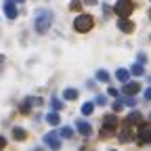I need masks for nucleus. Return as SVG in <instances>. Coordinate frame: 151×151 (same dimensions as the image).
<instances>
[{"mask_svg": "<svg viewBox=\"0 0 151 151\" xmlns=\"http://www.w3.org/2000/svg\"><path fill=\"white\" fill-rule=\"evenodd\" d=\"M61 107H63V103H61L59 99H52V109H55V111H59Z\"/></svg>", "mask_w": 151, "mask_h": 151, "instance_id": "4be33fe9", "label": "nucleus"}, {"mask_svg": "<svg viewBox=\"0 0 151 151\" xmlns=\"http://www.w3.org/2000/svg\"><path fill=\"white\" fill-rule=\"evenodd\" d=\"M116 78H118L120 82H126V80L130 78V73H128L126 69H118V71H116Z\"/></svg>", "mask_w": 151, "mask_h": 151, "instance_id": "f3484780", "label": "nucleus"}, {"mask_svg": "<svg viewBox=\"0 0 151 151\" xmlns=\"http://www.w3.org/2000/svg\"><path fill=\"white\" fill-rule=\"evenodd\" d=\"M124 103H126V105H128V107H134V105H137V103H139V101H137V99H134V97H132V94H128V97H126V99H124Z\"/></svg>", "mask_w": 151, "mask_h": 151, "instance_id": "412c9836", "label": "nucleus"}, {"mask_svg": "<svg viewBox=\"0 0 151 151\" xmlns=\"http://www.w3.org/2000/svg\"><path fill=\"white\" fill-rule=\"evenodd\" d=\"M92 109H94V105H92V103H84V105H82V113H84V116H90Z\"/></svg>", "mask_w": 151, "mask_h": 151, "instance_id": "6ab92c4d", "label": "nucleus"}, {"mask_svg": "<svg viewBox=\"0 0 151 151\" xmlns=\"http://www.w3.org/2000/svg\"><path fill=\"white\" fill-rule=\"evenodd\" d=\"M25 137H27V134H25L23 128H15V130H13V139H15V141H25Z\"/></svg>", "mask_w": 151, "mask_h": 151, "instance_id": "dca6fc26", "label": "nucleus"}, {"mask_svg": "<svg viewBox=\"0 0 151 151\" xmlns=\"http://www.w3.org/2000/svg\"><path fill=\"white\" fill-rule=\"evenodd\" d=\"M92 25H94V21H92V17H90V15H80V17H76V21H73V29H76V32H80V34L90 32Z\"/></svg>", "mask_w": 151, "mask_h": 151, "instance_id": "f03ea898", "label": "nucleus"}, {"mask_svg": "<svg viewBox=\"0 0 151 151\" xmlns=\"http://www.w3.org/2000/svg\"><path fill=\"white\" fill-rule=\"evenodd\" d=\"M52 25V13L48 9H42L38 11V17H36V32L38 34H46Z\"/></svg>", "mask_w": 151, "mask_h": 151, "instance_id": "f257e3e1", "label": "nucleus"}, {"mask_svg": "<svg viewBox=\"0 0 151 151\" xmlns=\"http://www.w3.org/2000/svg\"><path fill=\"white\" fill-rule=\"evenodd\" d=\"M151 141V126H149V122H141L139 124V143L141 145H147Z\"/></svg>", "mask_w": 151, "mask_h": 151, "instance_id": "20e7f679", "label": "nucleus"}, {"mask_svg": "<svg viewBox=\"0 0 151 151\" xmlns=\"http://www.w3.org/2000/svg\"><path fill=\"white\" fill-rule=\"evenodd\" d=\"M57 134H59L61 139H71V137H73V130H71L69 126H63L59 132H57Z\"/></svg>", "mask_w": 151, "mask_h": 151, "instance_id": "2eb2a0df", "label": "nucleus"}, {"mask_svg": "<svg viewBox=\"0 0 151 151\" xmlns=\"http://www.w3.org/2000/svg\"><path fill=\"white\" fill-rule=\"evenodd\" d=\"M86 2H88V4H97V0H86Z\"/></svg>", "mask_w": 151, "mask_h": 151, "instance_id": "c85d7f7f", "label": "nucleus"}, {"mask_svg": "<svg viewBox=\"0 0 151 151\" xmlns=\"http://www.w3.org/2000/svg\"><path fill=\"white\" fill-rule=\"evenodd\" d=\"M130 139H132V137H130V126L126 124V126L120 130V141H122V143H128Z\"/></svg>", "mask_w": 151, "mask_h": 151, "instance_id": "4468645a", "label": "nucleus"}, {"mask_svg": "<svg viewBox=\"0 0 151 151\" xmlns=\"http://www.w3.org/2000/svg\"><path fill=\"white\" fill-rule=\"evenodd\" d=\"M15 2H23V0H15Z\"/></svg>", "mask_w": 151, "mask_h": 151, "instance_id": "7c9ffc66", "label": "nucleus"}, {"mask_svg": "<svg viewBox=\"0 0 151 151\" xmlns=\"http://www.w3.org/2000/svg\"><path fill=\"white\" fill-rule=\"evenodd\" d=\"M118 126V118L116 116H105V126H103V130H101V134L103 137H111V132H113V128Z\"/></svg>", "mask_w": 151, "mask_h": 151, "instance_id": "39448f33", "label": "nucleus"}, {"mask_svg": "<svg viewBox=\"0 0 151 151\" xmlns=\"http://www.w3.org/2000/svg\"><path fill=\"white\" fill-rule=\"evenodd\" d=\"M97 80L107 82V80H109V73H107V71H103V69H99V71H97Z\"/></svg>", "mask_w": 151, "mask_h": 151, "instance_id": "aec40b11", "label": "nucleus"}, {"mask_svg": "<svg viewBox=\"0 0 151 151\" xmlns=\"http://www.w3.org/2000/svg\"><path fill=\"white\" fill-rule=\"evenodd\" d=\"M76 130L80 132V134H84V137H88L90 132H92V128H90V124L88 122H84V120H80L78 124H76Z\"/></svg>", "mask_w": 151, "mask_h": 151, "instance_id": "9d476101", "label": "nucleus"}, {"mask_svg": "<svg viewBox=\"0 0 151 151\" xmlns=\"http://www.w3.org/2000/svg\"><path fill=\"white\" fill-rule=\"evenodd\" d=\"M4 15H6L9 19H17V6H15L13 0H9V2L4 4Z\"/></svg>", "mask_w": 151, "mask_h": 151, "instance_id": "1a4fd4ad", "label": "nucleus"}, {"mask_svg": "<svg viewBox=\"0 0 151 151\" xmlns=\"http://www.w3.org/2000/svg\"><path fill=\"white\" fill-rule=\"evenodd\" d=\"M94 103H97V105H105V103H107V99L103 97V94H99V97L94 99Z\"/></svg>", "mask_w": 151, "mask_h": 151, "instance_id": "b1692460", "label": "nucleus"}, {"mask_svg": "<svg viewBox=\"0 0 151 151\" xmlns=\"http://www.w3.org/2000/svg\"><path fill=\"white\" fill-rule=\"evenodd\" d=\"M141 122H143V116H141L139 111H132L130 116L126 118V124H128V126H132V124H141Z\"/></svg>", "mask_w": 151, "mask_h": 151, "instance_id": "9b49d317", "label": "nucleus"}, {"mask_svg": "<svg viewBox=\"0 0 151 151\" xmlns=\"http://www.w3.org/2000/svg\"><path fill=\"white\" fill-rule=\"evenodd\" d=\"M2 61H4V57H2V55H0V63H2Z\"/></svg>", "mask_w": 151, "mask_h": 151, "instance_id": "c756f323", "label": "nucleus"}, {"mask_svg": "<svg viewBox=\"0 0 151 151\" xmlns=\"http://www.w3.org/2000/svg\"><path fill=\"white\" fill-rule=\"evenodd\" d=\"M82 9V2H80V0H73V2H71V11H80Z\"/></svg>", "mask_w": 151, "mask_h": 151, "instance_id": "5701e85b", "label": "nucleus"}, {"mask_svg": "<svg viewBox=\"0 0 151 151\" xmlns=\"http://www.w3.org/2000/svg\"><path fill=\"white\" fill-rule=\"evenodd\" d=\"M143 97H145V101H149V99H151V88H147V90H145Z\"/></svg>", "mask_w": 151, "mask_h": 151, "instance_id": "a878e982", "label": "nucleus"}, {"mask_svg": "<svg viewBox=\"0 0 151 151\" xmlns=\"http://www.w3.org/2000/svg\"><path fill=\"white\" fill-rule=\"evenodd\" d=\"M109 94H111V97H118V88L111 86V88H109Z\"/></svg>", "mask_w": 151, "mask_h": 151, "instance_id": "bb28decb", "label": "nucleus"}, {"mask_svg": "<svg viewBox=\"0 0 151 151\" xmlns=\"http://www.w3.org/2000/svg\"><path fill=\"white\" fill-rule=\"evenodd\" d=\"M4 145H6V139H4V137H0V149H2Z\"/></svg>", "mask_w": 151, "mask_h": 151, "instance_id": "cd10ccee", "label": "nucleus"}, {"mask_svg": "<svg viewBox=\"0 0 151 151\" xmlns=\"http://www.w3.org/2000/svg\"><path fill=\"white\" fill-rule=\"evenodd\" d=\"M141 90V84H137V82H124V94H132V97H137V92Z\"/></svg>", "mask_w": 151, "mask_h": 151, "instance_id": "0eeeda50", "label": "nucleus"}, {"mask_svg": "<svg viewBox=\"0 0 151 151\" xmlns=\"http://www.w3.org/2000/svg\"><path fill=\"white\" fill-rule=\"evenodd\" d=\"M63 99L65 101H76V99H78V90H76V88H65L63 90Z\"/></svg>", "mask_w": 151, "mask_h": 151, "instance_id": "f8f14e48", "label": "nucleus"}, {"mask_svg": "<svg viewBox=\"0 0 151 151\" xmlns=\"http://www.w3.org/2000/svg\"><path fill=\"white\" fill-rule=\"evenodd\" d=\"M118 27H120L124 34H130V32H134V23H130L126 17H120V19H118Z\"/></svg>", "mask_w": 151, "mask_h": 151, "instance_id": "6e6552de", "label": "nucleus"}, {"mask_svg": "<svg viewBox=\"0 0 151 151\" xmlns=\"http://www.w3.org/2000/svg\"><path fill=\"white\" fill-rule=\"evenodd\" d=\"M122 107H124V103H122V101H116V103H113V111H120Z\"/></svg>", "mask_w": 151, "mask_h": 151, "instance_id": "393cba45", "label": "nucleus"}, {"mask_svg": "<svg viewBox=\"0 0 151 151\" xmlns=\"http://www.w3.org/2000/svg\"><path fill=\"white\" fill-rule=\"evenodd\" d=\"M132 73H134V76H145V67H143V63H137L134 67H132Z\"/></svg>", "mask_w": 151, "mask_h": 151, "instance_id": "a211bd4d", "label": "nucleus"}, {"mask_svg": "<svg viewBox=\"0 0 151 151\" xmlns=\"http://www.w3.org/2000/svg\"><path fill=\"white\" fill-rule=\"evenodd\" d=\"M46 122L50 124V126H59V122H61V118H59V113L57 111H50L48 116H46Z\"/></svg>", "mask_w": 151, "mask_h": 151, "instance_id": "ddd939ff", "label": "nucleus"}, {"mask_svg": "<svg viewBox=\"0 0 151 151\" xmlns=\"http://www.w3.org/2000/svg\"><path fill=\"white\" fill-rule=\"evenodd\" d=\"M132 11H134L132 0H118V2H116V13H118V17H128Z\"/></svg>", "mask_w": 151, "mask_h": 151, "instance_id": "7ed1b4c3", "label": "nucleus"}, {"mask_svg": "<svg viewBox=\"0 0 151 151\" xmlns=\"http://www.w3.org/2000/svg\"><path fill=\"white\" fill-rule=\"evenodd\" d=\"M44 143L52 149H59L61 147V139L57 137V132H48V134H44Z\"/></svg>", "mask_w": 151, "mask_h": 151, "instance_id": "423d86ee", "label": "nucleus"}]
</instances>
